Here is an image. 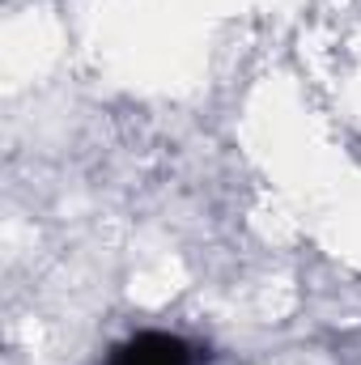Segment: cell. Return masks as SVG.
<instances>
[{"label": "cell", "mask_w": 361, "mask_h": 365, "mask_svg": "<svg viewBox=\"0 0 361 365\" xmlns=\"http://www.w3.org/2000/svg\"><path fill=\"white\" fill-rule=\"evenodd\" d=\"M106 365H195V353L183 336L171 331H136L132 340L115 344Z\"/></svg>", "instance_id": "1"}]
</instances>
